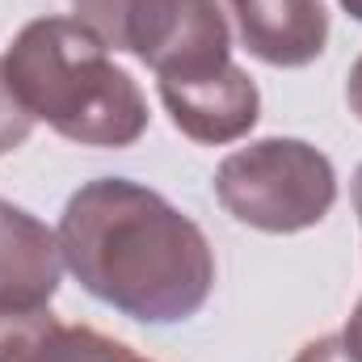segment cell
Returning <instances> with one entry per match:
<instances>
[{"label": "cell", "mask_w": 362, "mask_h": 362, "mask_svg": "<svg viewBox=\"0 0 362 362\" xmlns=\"http://www.w3.org/2000/svg\"><path fill=\"white\" fill-rule=\"evenodd\" d=\"M4 72L34 122L81 148H131L148 131L144 89L76 17L21 25L4 51Z\"/></svg>", "instance_id": "7a4b0ae2"}, {"label": "cell", "mask_w": 362, "mask_h": 362, "mask_svg": "<svg viewBox=\"0 0 362 362\" xmlns=\"http://www.w3.org/2000/svg\"><path fill=\"white\" fill-rule=\"evenodd\" d=\"M346 346H350V354L362 362V299H358V308H354V316H350V325H346Z\"/></svg>", "instance_id": "4fadbf2b"}, {"label": "cell", "mask_w": 362, "mask_h": 362, "mask_svg": "<svg viewBox=\"0 0 362 362\" xmlns=\"http://www.w3.org/2000/svg\"><path fill=\"white\" fill-rule=\"evenodd\" d=\"M59 325L51 308H0V362H47Z\"/></svg>", "instance_id": "ba28073f"}, {"label": "cell", "mask_w": 362, "mask_h": 362, "mask_svg": "<svg viewBox=\"0 0 362 362\" xmlns=\"http://www.w3.org/2000/svg\"><path fill=\"white\" fill-rule=\"evenodd\" d=\"M76 21L127 51L156 81H194L232 64V30L215 0H72Z\"/></svg>", "instance_id": "277c9868"}, {"label": "cell", "mask_w": 362, "mask_h": 362, "mask_svg": "<svg viewBox=\"0 0 362 362\" xmlns=\"http://www.w3.org/2000/svg\"><path fill=\"white\" fill-rule=\"evenodd\" d=\"M59 278V232L0 198V308H51Z\"/></svg>", "instance_id": "52a82bcc"}, {"label": "cell", "mask_w": 362, "mask_h": 362, "mask_svg": "<svg viewBox=\"0 0 362 362\" xmlns=\"http://www.w3.org/2000/svg\"><path fill=\"white\" fill-rule=\"evenodd\" d=\"M47 362H152L135 354L127 341H114L105 333H97L89 325H59V333L51 337Z\"/></svg>", "instance_id": "9c48e42d"}, {"label": "cell", "mask_w": 362, "mask_h": 362, "mask_svg": "<svg viewBox=\"0 0 362 362\" xmlns=\"http://www.w3.org/2000/svg\"><path fill=\"white\" fill-rule=\"evenodd\" d=\"M245 51L270 68H308L329 47L325 0H228Z\"/></svg>", "instance_id": "8992f818"}, {"label": "cell", "mask_w": 362, "mask_h": 362, "mask_svg": "<svg viewBox=\"0 0 362 362\" xmlns=\"http://www.w3.org/2000/svg\"><path fill=\"white\" fill-rule=\"evenodd\" d=\"M350 194H354V211H358V223H362V165H358V173H354V185H350Z\"/></svg>", "instance_id": "5bb4252c"}, {"label": "cell", "mask_w": 362, "mask_h": 362, "mask_svg": "<svg viewBox=\"0 0 362 362\" xmlns=\"http://www.w3.org/2000/svg\"><path fill=\"white\" fill-rule=\"evenodd\" d=\"M30 131H34V118L17 101V93L8 85V72H4V55H0V156L17 152L30 139Z\"/></svg>", "instance_id": "30bf717a"}, {"label": "cell", "mask_w": 362, "mask_h": 362, "mask_svg": "<svg viewBox=\"0 0 362 362\" xmlns=\"http://www.w3.org/2000/svg\"><path fill=\"white\" fill-rule=\"evenodd\" d=\"M55 232L72 278L139 325H181L215 291L206 232L165 194L131 177L85 181Z\"/></svg>", "instance_id": "6da1fadb"}, {"label": "cell", "mask_w": 362, "mask_h": 362, "mask_svg": "<svg viewBox=\"0 0 362 362\" xmlns=\"http://www.w3.org/2000/svg\"><path fill=\"white\" fill-rule=\"evenodd\" d=\"M291 362H358V358L350 354V346H346V337H341V333H329V337L308 341V346H303Z\"/></svg>", "instance_id": "8fae6325"}, {"label": "cell", "mask_w": 362, "mask_h": 362, "mask_svg": "<svg viewBox=\"0 0 362 362\" xmlns=\"http://www.w3.org/2000/svg\"><path fill=\"white\" fill-rule=\"evenodd\" d=\"M337 4H341V8H346L354 21H362V0H337Z\"/></svg>", "instance_id": "9a60e30c"}, {"label": "cell", "mask_w": 362, "mask_h": 362, "mask_svg": "<svg viewBox=\"0 0 362 362\" xmlns=\"http://www.w3.org/2000/svg\"><path fill=\"white\" fill-rule=\"evenodd\" d=\"M346 101H350V114L362 122V55L354 59V68L346 76Z\"/></svg>", "instance_id": "7c38bea8"}, {"label": "cell", "mask_w": 362, "mask_h": 362, "mask_svg": "<svg viewBox=\"0 0 362 362\" xmlns=\"http://www.w3.org/2000/svg\"><path fill=\"white\" fill-rule=\"evenodd\" d=\"M215 198L245 228L270 236H295L316 228L333 211L337 169L308 139L270 135L219 160Z\"/></svg>", "instance_id": "3957f363"}, {"label": "cell", "mask_w": 362, "mask_h": 362, "mask_svg": "<svg viewBox=\"0 0 362 362\" xmlns=\"http://www.w3.org/2000/svg\"><path fill=\"white\" fill-rule=\"evenodd\" d=\"M156 89L173 127L185 139L206 144V148L245 139L262 118V93L253 85V76L236 64L211 76H194V81H156Z\"/></svg>", "instance_id": "5b68a950"}]
</instances>
